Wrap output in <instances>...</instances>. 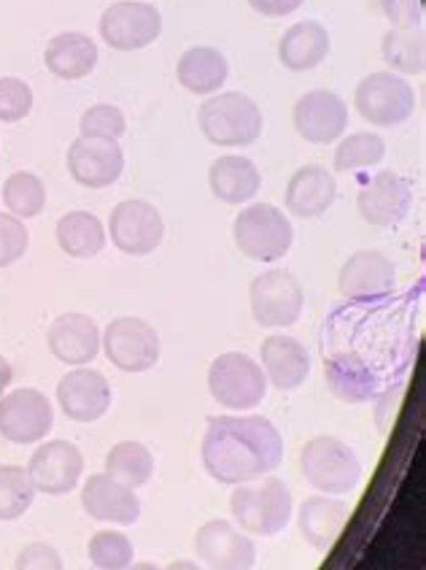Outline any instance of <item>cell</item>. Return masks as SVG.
I'll use <instances>...</instances> for the list:
<instances>
[{
	"mask_svg": "<svg viewBox=\"0 0 426 570\" xmlns=\"http://www.w3.org/2000/svg\"><path fill=\"white\" fill-rule=\"evenodd\" d=\"M100 350L108 363L125 373H146L160 363V335L138 316H119L106 327Z\"/></svg>",
	"mask_w": 426,
	"mask_h": 570,
	"instance_id": "cell-8",
	"label": "cell"
},
{
	"mask_svg": "<svg viewBox=\"0 0 426 570\" xmlns=\"http://www.w3.org/2000/svg\"><path fill=\"white\" fill-rule=\"evenodd\" d=\"M329 55V33L316 19L295 22L278 41V60L289 71H314Z\"/></svg>",
	"mask_w": 426,
	"mask_h": 570,
	"instance_id": "cell-28",
	"label": "cell"
},
{
	"mask_svg": "<svg viewBox=\"0 0 426 570\" xmlns=\"http://www.w3.org/2000/svg\"><path fill=\"white\" fill-rule=\"evenodd\" d=\"M386 66L399 73H424V36L418 30H389L380 43Z\"/></svg>",
	"mask_w": 426,
	"mask_h": 570,
	"instance_id": "cell-35",
	"label": "cell"
},
{
	"mask_svg": "<svg viewBox=\"0 0 426 570\" xmlns=\"http://www.w3.org/2000/svg\"><path fill=\"white\" fill-rule=\"evenodd\" d=\"M81 505L95 522L111 524H136L141 519V500H138L132 487L122 484L108 473H95L87 479L81 490Z\"/></svg>",
	"mask_w": 426,
	"mask_h": 570,
	"instance_id": "cell-20",
	"label": "cell"
},
{
	"mask_svg": "<svg viewBox=\"0 0 426 570\" xmlns=\"http://www.w3.org/2000/svg\"><path fill=\"white\" fill-rule=\"evenodd\" d=\"M14 570H66L62 557L49 543H30L17 557Z\"/></svg>",
	"mask_w": 426,
	"mask_h": 570,
	"instance_id": "cell-41",
	"label": "cell"
},
{
	"mask_svg": "<svg viewBox=\"0 0 426 570\" xmlns=\"http://www.w3.org/2000/svg\"><path fill=\"white\" fill-rule=\"evenodd\" d=\"M57 244L73 259L98 257L106 249V227L92 212H68L57 222Z\"/></svg>",
	"mask_w": 426,
	"mask_h": 570,
	"instance_id": "cell-30",
	"label": "cell"
},
{
	"mask_svg": "<svg viewBox=\"0 0 426 570\" xmlns=\"http://www.w3.org/2000/svg\"><path fill=\"white\" fill-rule=\"evenodd\" d=\"M111 244L130 257H146L162 244L165 222L149 200H122L108 219Z\"/></svg>",
	"mask_w": 426,
	"mask_h": 570,
	"instance_id": "cell-11",
	"label": "cell"
},
{
	"mask_svg": "<svg viewBox=\"0 0 426 570\" xmlns=\"http://www.w3.org/2000/svg\"><path fill=\"white\" fill-rule=\"evenodd\" d=\"M380 9L394 30H418L424 22L422 0H380Z\"/></svg>",
	"mask_w": 426,
	"mask_h": 570,
	"instance_id": "cell-40",
	"label": "cell"
},
{
	"mask_svg": "<svg viewBox=\"0 0 426 570\" xmlns=\"http://www.w3.org/2000/svg\"><path fill=\"white\" fill-rule=\"evenodd\" d=\"M197 125L202 136L216 147L240 149L251 147L262 136V109L244 92L211 95L197 111Z\"/></svg>",
	"mask_w": 426,
	"mask_h": 570,
	"instance_id": "cell-3",
	"label": "cell"
},
{
	"mask_svg": "<svg viewBox=\"0 0 426 570\" xmlns=\"http://www.w3.org/2000/svg\"><path fill=\"white\" fill-rule=\"evenodd\" d=\"M106 473L132 487V490H138V487L149 484V479L155 476V454L138 441H119L108 449Z\"/></svg>",
	"mask_w": 426,
	"mask_h": 570,
	"instance_id": "cell-31",
	"label": "cell"
},
{
	"mask_svg": "<svg viewBox=\"0 0 426 570\" xmlns=\"http://www.w3.org/2000/svg\"><path fill=\"white\" fill-rule=\"evenodd\" d=\"M397 284V268L384 252L359 249L343 263L338 274V289L343 297L356 303H370L386 297Z\"/></svg>",
	"mask_w": 426,
	"mask_h": 570,
	"instance_id": "cell-18",
	"label": "cell"
},
{
	"mask_svg": "<svg viewBox=\"0 0 426 570\" xmlns=\"http://www.w3.org/2000/svg\"><path fill=\"white\" fill-rule=\"evenodd\" d=\"M162 33V14L146 0H119L100 17V38L117 52H138Z\"/></svg>",
	"mask_w": 426,
	"mask_h": 570,
	"instance_id": "cell-9",
	"label": "cell"
},
{
	"mask_svg": "<svg viewBox=\"0 0 426 570\" xmlns=\"http://www.w3.org/2000/svg\"><path fill=\"white\" fill-rule=\"evenodd\" d=\"M230 511L244 533L270 538L281 533L286 524L291 522L295 498H291V490L281 479L267 476L257 479V484L254 481L235 484Z\"/></svg>",
	"mask_w": 426,
	"mask_h": 570,
	"instance_id": "cell-2",
	"label": "cell"
},
{
	"mask_svg": "<svg viewBox=\"0 0 426 570\" xmlns=\"http://www.w3.org/2000/svg\"><path fill=\"white\" fill-rule=\"evenodd\" d=\"M291 119H295V130L300 132V138L327 147L348 130V106L338 92L310 90L295 104Z\"/></svg>",
	"mask_w": 426,
	"mask_h": 570,
	"instance_id": "cell-15",
	"label": "cell"
},
{
	"mask_svg": "<svg viewBox=\"0 0 426 570\" xmlns=\"http://www.w3.org/2000/svg\"><path fill=\"white\" fill-rule=\"evenodd\" d=\"M208 185H211V193L221 203L244 206V203H251L259 195L262 174H259V168L254 166V160H249V157L225 155L211 163V170H208Z\"/></svg>",
	"mask_w": 426,
	"mask_h": 570,
	"instance_id": "cell-27",
	"label": "cell"
},
{
	"mask_svg": "<svg viewBox=\"0 0 426 570\" xmlns=\"http://www.w3.org/2000/svg\"><path fill=\"white\" fill-rule=\"evenodd\" d=\"M36 490L43 495H68L79 487L85 473V458L71 441H47L36 449L28 465Z\"/></svg>",
	"mask_w": 426,
	"mask_h": 570,
	"instance_id": "cell-16",
	"label": "cell"
},
{
	"mask_svg": "<svg viewBox=\"0 0 426 570\" xmlns=\"http://www.w3.org/2000/svg\"><path fill=\"white\" fill-rule=\"evenodd\" d=\"M354 106L365 122L375 128H397L416 111V95L405 79L392 71L365 76L354 92Z\"/></svg>",
	"mask_w": 426,
	"mask_h": 570,
	"instance_id": "cell-7",
	"label": "cell"
},
{
	"mask_svg": "<svg viewBox=\"0 0 426 570\" xmlns=\"http://www.w3.org/2000/svg\"><path fill=\"white\" fill-rule=\"evenodd\" d=\"M197 560L211 570H251L257 547L227 519H211L195 535Z\"/></svg>",
	"mask_w": 426,
	"mask_h": 570,
	"instance_id": "cell-13",
	"label": "cell"
},
{
	"mask_svg": "<svg viewBox=\"0 0 426 570\" xmlns=\"http://www.w3.org/2000/svg\"><path fill=\"white\" fill-rule=\"evenodd\" d=\"M251 314L262 327H289L305 308L303 284L289 271H265L251 282Z\"/></svg>",
	"mask_w": 426,
	"mask_h": 570,
	"instance_id": "cell-10",
	"label": "cell"
},
{
	"mask_svg": "<svg viewBox=\"0 0 426 570\" xmlns=\"http://www.w3.org/2000/svg\"><path fill=\"white\" fill-rule=\"evenodd\" d=\"M125 170V151L119 141L79 136L68 147V174L76 185L87 189H106L117 185Z\"/></svg>",
	"mask_w": 426,
	"mask_h": 570,
	"instance_id": "cell-17",
	"label": "cell"
},
{
	"mask_svg": "<svg viewBox=\"0 0 426 570\" xmlns=\"http://www.w3.org/2000/svg\"><path fill=\"white\" fill-rule=\"evenodd\" d=\"M338 200V181L324 166H303L286 185V208L291 217L319 219Z\"/></svg>",
	"mask_w": 426,
	"mask_h": 570,
	"instance_id": "cell-22",
	"label": "cell"
},
{
	"mask_svg": "<svg viewBox=\"0 0 426 570\" xmlns=\"http://www.w3.org/2000/svg\"><path fill=\"white\" fill-rule=\"evenodd\" d=\"M43 66L47 71L66 81H79L98 66V43L87 33H57L43 49Z\"/></svg>",
	"mask_w": 426,
	"mask_h": 570,
	"instance_id": "cell-26",
	"label": "cell"
},
{
	"mask_svg": "<svg viewBox=\"0 0 426 570\" xmlns=\"http://www.w3.org/2000/svg\"><path fill=\"white\" fill-rule=\"evenodd\" d=\"M300 471L321 495H348L361 481V462L346 441L335 435H316L303 446Z\"/></svg>",
	"mask_w": 426,
	"mask_h": 570,
	"instance_id": "cell-4",
	"label": "cell"
},
{
	"mask_svg": "<svg viewBox=\"0 0 426 570\" xmlns=\"http://www.w3.org/2000/svg\"><path fill=\"white\" fill-rule=\"evenodd\" d=\"M55 411L49 397L33 386L11 390L0 397V435L11 443H38L52 430Z\"/></svg>",
	"mask_w": 426,
	"mask_h": 570,
	"instance_id": "cell-12",
	"label": "cell"
},
{
	"mask_svg": "<svg viewBox=\"0 0 426 570\" xmlns=\"http://www.w3.org/2000/svg\"><path fill=\"white\" fill-rule=\"evenodd\" d=\"M11 379H14V371H11L9 360L0 354V397H3V390L11 384Z\"/></svg>",
	"mask_w": 426,
	"mask_h": 570,
	"instance_id": "cell-44",
	"label": "cell"
},
{
	"mask_svg": "<svg viewBox=\"0 0 426 570\" xmlns=\"http://www.w3.org/2000/svg\"><path fill=\"white\" fill-rule=\"evenodd\" d=\"M324 379H327L329 392L343 403H370L380 395L378 373L356 352L333 354L324 365Z\"/></svg>",
	"mask_w": 426,
	"mask_h": 570,
	"instance_id": "cell-23",
	"label": "cell"
},
{
	"mask_svg": "<svg viewBox=\"0 0 426 570\" xmlns=\"http://www.w3.org/2000/svg\"><path fill=\"white\" fill-rule=\"evenodd\" d=\"M208 390L230 411H251L265 401L267 379L262 365L244 352L219 354L208 368Z\"/></svg>",
	"mask_w": 426,
	"mask_h": 570,
	"instance_id": "cell-6",
	"label": "cell"
},
{
	"mask_svg": "<svg viewBox=\"0 0 426 570\" xmlns=\"http://www.w3.org/2000/svg\"><path fill=\"white\" fill-rule=\"evenodd\" d=\"M305 0H249V6L262 17H286L295 14Z\"/></svg>",
	"mask_w": 426,
	"mask_h": 570,
	"instance_id": "cell-43",
	"label": "cell"
},
{
	"mask_svg": "<svg viewBox=\"0 0 426 570\" xmlns=\"http://www.w3.org/2000/svg\"><path fill=\"white\" fill-rule=\"evenodd\" d=\"M348 509L346 500H338L333 495H314L305 498L300 505V514H297V524H300V533L316 552H329L338 541V535L346 528Z\"/></svg>",
	"mask_w": 426,
	"mask_h": 570,
	"instance_id": "cell-25",
	"label": "cell"
},
{
	"mask_svg": "<svg viewBox=\"0 0 426 570\" xmlns=\"http://www.w3.org/2000/svg\"><path fill=\"white\" fill-rule=\"evenodd\" d=\"M89 562L98 570H125L136 560L132 541L119 530H98L89 538Z\"/></svg>",
	"mask_w": 426,
	"mask_h": 570,
	"instance_id": "cell-36",
	"label": "cell"
},
{
	"mask_svg": "<svg viewBox=\"0 0 426 570\" xmlns=\"http://www.w3.org/2000/svg\"><path fill=\"white\" fill-rule=\"evenodd\" d=\"M202 468L219 484L270 476L284 460V439L267 416H211L200 446Z\"/></svg>",
	"mask_w": 426,
	"mask_h": 570,
	"instance_id": "cell-1",
	"label": "cell"
},
{
	"mask_svg": "<svg viewBox=\"0 0 426 570\" xmlns=\"http://www.w3.org/2000/svg\"><path fill=\"white\" fill-rule=\"evenodd\" d=\"M125 570H162V568H157L155 562H132V566L125 568Z\"/></svg>",
	"mask_w": 426,
	"mask_h": 570,
	"instance_id": "cell-46",
	"label": "cell"
},
{
	"mask_svg": "<svg viewBox=\"0 0 426 570\" xmlns=\"http://www.w3.org/2000/svg\"><path fill=\"white\" fill-rule=\"evenodd\" d=\"M111 384L103 373L92 368H76L57 384V403L68 420L89 424L103 420L111 409Z\"/></svg>",
	"mask_w": 426,
	"mask_h": 570,
	"instance_id": "cell-19",
	"label": "cell"
},
{
	"mask_svg": "<svg viewBox=\"0 0 426 570\" xmlns=\"http://www.w3.org/2000/svg\"><path fill=\"white\" fill-rule=\"evenodd\" d=\"M178 85L192 95H214L225 87L230 66L227 57L214 47H192L181 55L176 66Z\"/></svg>",
	"mask_w": 426,
	"mask_h": 570,
	"instance_id": "cell-29",
	"label": "cell"
},
{
	"mask_svg": "<svg viewBox=\"0 0 426 570\" xmlns=\"http://www.w3.org/2000/svg\"><path fill=\"white\" fill-rule=\"evenodd\" d=\"M403 390H405V384H397V386H392V392H380V395L375 397V401H378L375 420H378L380 430H389L394 416H397V405H399V401H403Z\"/></svg>",
	"mask_w": 426,
	"mask_h": 570,
	"instance_id": "cell-42",
	"label": "cell"
},
{
	"mask_svg": "<svg viewBox=\"0 0 426 570\" xmlns=\"http://www.w3.org/2000/svg\"><path fill=\"white\" fill-rule=\"evenodd\" d=\"M413 187L405 176L380 170L356 195L359 217L373 227H397L410 214Z\"/></svg>",
	"mask_w": 426,
	"mask_h": 570,
	"instance_id": "cell-14",
	"label": "cell"
},
{
	"mask_svg": "<svg viewBox=\"0 0 426 570\" xmlns=\"http://www.w3.org/2000/svg\"><path fill=\"white\" fill-rule=\"evenodd\" d=\"M36 484L30 473L19 465H0V522H14L24 517L36 500Z\"/></svg>",
	"mask_w": 426,
	"mask_h": 570,
	"instance_id": "cell-34",
	"label": "cell"
},
{
	"mask_svg": "<svg viewBox=\"0 0 426 570\" xmlns=\"http://www.w3.org/2000/svg\"><path fill=\"white\" fill-rule=\"evenodd\" d=\"M79 132L85 138H106V141H119V138L127 132V119L122 109L111 104H98L89 106V109L81 114Z\"/></svg>",
	"mask_w": 426,
	"mask_h": 570,
	"instance_id": "cell-37",
	"label": "cell"
},
{
	"mask_svg": "<svg viewBox=\"0 0 426 570\" xmlns=\"http://www.w3.org/2000/svg\"><path fill=\"white\" fill-rule=\"evenodd\" d=\"M386 157V141L378 132L361 130L343 138L340 147L335 149V170L338 174H354V170L378 166Z\"/></svg>",
	"mask_w": 426,
	"mask_h": 570,
	"instance_id": "cell-33",
	"label": "cell"
},
{
	"mask_svg": "<svg viewBox=\"0 0 426 570\" xmlns=\"http://www.w3.org/2000/svg\"><path fill=\"white\" fill-rule=\"evenodd\" d=\"M30 246V233L24 219L14 214H0V268H9L24 257Z\"/></svg>",
	"mask_w": 426,
	"mask_h": 570,
	"instance_id": "cell-39",
	"label": "cell"
},
{
	"mask_svg": "<svg viewBox=\"0 0 426 570\" xmlns=\"http://www.w3.org/2000/svg\"><path fill=\"white\" fill-rule=\"evenodd\" d=\"M232 236L240 255L257 263H276L289 255L295 244V227L289 217H284L281 208L270 203H251L235 217Z\"/></svg>",
	"mask_w": 426,
	"mask_h": 570,
	"instance_id": "cell-5",
	"label": "cell"
},
{
	"mask_svg": "<svg viewBox=\"0 0 426 570\" xmlns=\"http://www.w3.org/2000/svg\"><path fill=\"white\" fill-rule=\"evenodd\" d=\"M100 341H103V335H100L98 322L87 314L57 316L47 333L49 352H52L60 363L73 365V368L89 365L98 357Z\"/></svg>",
	"mask_w": 426,
	"mask_h": 570,
	"instance_id": "cell-21",
	"label": "cell"
},
{
	"mask_svg": "<svg viewBox=\"0 0 426 570\" xmlns=\"http://www.w3.org/2000/svg\"><path fill=\"white\" fill-rule=\"evenodd\" d=\"M262 354L265 379L276 390L291 392L300 390L310 376V354L297 338L291 335H270L259 346Z\"/></svg>",
	"mask_w": 426,
	"mask_h": 570,
	"instance_id": "cell-24",
	"label": "cell"
},
{
	"mask_svg": "<svg viewBox=\"0 0 426 570\" xmlns=\"http://www.w3.org/2000/svg\"><path fill=\"white\" fill-rule=\"evenodd\" d=\"M33 111V90L24 79L3 76L0 79V122H22Z\"/></svg>",
	"mask_w": 426,
	"mask_h": 570,
	"instance_id": "cell-38",
	"label": "cell"
},
{
	"mask_svg": "<svg viewBox=\"0 0 426 570\" xmlns=\"http://www.w3.org/2000/svg\"><path fill=\"white\" fill-rule=\"evenodd\" d=\"M3 203L19 219H33L47 208V185L30 170H17L6 179Z\"/></svg>",
	"mask_w": 426,
	"mask_h": 570,
	"instance_id": "cell-32",
	"label": "cell"
},
{
	"mask_svg": "<svg viewBox=\"0 0 426 570\" xmlns=\"http://www.w3.org/2000/svg\"><path fill=\"white\" fill-rule=\"evenodd\" d=\"M165 570H202L200 566H197V562H189V560H176V562H170L168 568Z\"/></svg>",
	"mask_w": 426,
	"mask_h": 570,
	"instance_id": "cell-45",
	"label": "cell"
}]
</instances>
